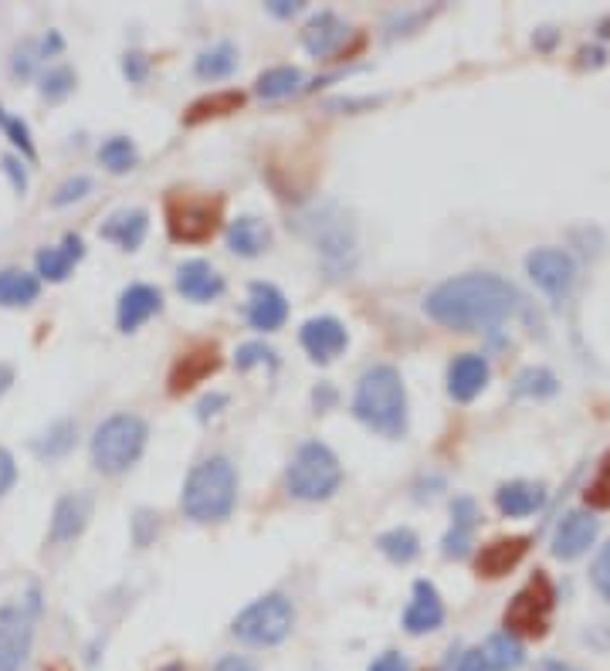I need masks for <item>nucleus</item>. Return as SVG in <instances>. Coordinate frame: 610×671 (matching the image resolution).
<instances>
[{
  "label": "nucleus",
  "mask_w": 610,
  "mask_h": 671,
  "mask_svg": "<svg viewBox=\"0 0 610 671\" xmlns=\"http://www.w3.org/2000/svg\"><path fill=\"white\" fill-rule=\"evenodd\" d=\"M518 305L515 285L499 274H462V279L441 282L424 302V313L448 329H488L505 322Z\"/></svg>",
  "instance_id": "1"
},
{
  "label": "nucleus",
  "mask_w": 610,
  "mask_h": 671,
  "mask_svg": "<svg viewBox=\"0 0 610 671\" xmlns=\"http://www.w3.org/2000/svg\"><path fill=\"white\" fill-rule=\"evenodd\" d=\"M353 414L383 438H401L407 431V393L396 366H370L353 393Z\"/></svg>",
  "instance_id": "2"
},
{
  "label": "nucleus",
  "mask_w": 610,
  "mask_h": 671,
  "mask_svg": "<svg viewBox=\"0 0 610 671\" xmlns=\"http://www.w3.org/2000/svg\"><path fill=\"white\" fill-rule=\"evenodd\" d=\"M237 502V472L231 465V457L213 454L204 457L200 465L183 481V496L180 505L194 523H224L234 512Z\"/></svg>",
  "instance_id": "3"
},
{
  "label": "nucleus",
  "mask_w": 610,
  "mask_h": 671,
  "mask_svg": "<svg viewBox=\"0 0 610 671\" xmlns=\"http://www.w3.org/2000/svg\"><path fill=\"white\" fill-rule=\"evenodd\" d=\"M149 438V427L143 417L136 414H112L109 420H102L91 435V465H96L102 475H122L130 472L139 454L146 448Z\"/></svg>",
  "instance_id": "4"
},
{
  "label": "nucleus",
  "mask_w": 610,
  "mask_h": 671,
  "mask_svg": "<svg viewBox=\"0 0 610 671\" xmlns=\"http://www.w3.org/2000/svg\"><path fill=\"white\" fill-rule=\"evenodd\" d=\"M289 492L302 502H326L335 496V488L343 485V465L322 441L298 444L292 465H289Z\"/></svg>",
  "instance_id": "5"
},
{
  "label": "nucleus",
  "mask_w": 610,
  "mask_h": 671,
  "mask_svg": "<svg viewBox=\"0 0 610 671\" xmlns=\"http://www.w3.org/2000/svg\"><path fill=\"white\" fill-rule=\"evenodd\" d=\"M295 627V607L285 594H268L258 597L255 603H248L234 618L231 631L237 640L252 648H274L292 634Z\"/></svg>",
  "instance_id": "6"
},
{
  "label": "nucleus",
  "mask_w": 610,
  "mask_h": 671,
  "mask_svg": "<svg viewBox=\"0 0 610 671\" xmlns=\"http://www.w3.org/2000/svg\"><path fill=\"white\" fill-rule=\"evenodd\" d=\"M41 614V594L30 587L27 597L0 607V671H24L35 645V624Z\"/></svg>",
  "instance_id": "7"
},
{
  "label": "nucleus",
  "mask_w": 610,
  "mask_h": 671,
  "mask_svg": "<svg viewBox=\"0 0 610 671\" xmlns=\"http://www.w3.org/2000/svg\"><path fill=\"white\" fill-rule=\"evenodd\" d=\"M221 210L224 200L221 197H204V194H191V191H173L167 197V231L173 241L183 244H200L207 241L221 224Z\"/></svg>",
  "instance_id": "8"
},
{
  "label": "nucleus",
  "mask_w": 610,
  "mask_h": 671,
  "mask_svg": "<svg viewBox=\"0 0 610 671\" xmlns=\"http://www.w3.org/2000/svg\"><path fill=\"white\" fill-rule=\"evenodd\" d=\"M553 607H557V587L542 570L518 590L509 607H505V631L512 637H542L553 621Z\"/></svg>",
  "instance_id": "9"
},
{
  "label": "nucleus",
  "mask_w": 610,
  "mask_h": 671,
  "mask_svg": "<svg viewBox=\"0 0 610 671\" xmlns=\"http://www.w3.org/2000/svg\"><path fill=\"white\" fill-rule=\"evenodd\" d=\"M221 370V353L213 343H197L187 353H180L170 370V393H187L204 383L210 374Z\"/></svg>",
  "instance_id": "10"
},
{
  "label": "nucleus",
  "mask_w": 610,
  "mask_h": 671,
  "mask_svg": "<svg viewBox=\"0 0 610 671\" xmlns=\"http://www.w3.org/2000/svg\"><path fill=\"white\" fill-rule=\"evenodd\" d=\"M526 268L533 274V282L549 292V295H566L573 279H576V265L566 252L560 248H539L526 258Z\"/></svg>",
  "instance_id": "11"
},
{
  "label": "nucleus",
  "mask_w": 610,
  "mask_h": 671,
  "mask_svg": "<svg viewBox=\"0 0 610 671\" xmlns=\"http://www.w3.org/2000/svg\"><path fill=\"white\" fill-rule=\"evenodd\" d=\"M298 340H302V350L309 353L316 363H329L346 350L350 335H346V326L335 316H316V319H309L302 326Z\"/></svg>",
  "instance_id": "12"
},
{
  "label": "nucleus",
  "mask_w": 610,
  "mask_h": 671,
  "mask_svg": "<svg viewBox=\"0 0 610 671\" xmlns=\"http://www.w3.org/2000/svg\"><path fill=\"white\" fill-rule=\"evenodd\" d=\"M91 518V496L85 492H72V496H61L54 502V512H51V526H48V539L54 546L61 542H72L85 533Z\"/></svg>",
  "instance_id": "13"
},
{
  "label": "nucleus",
  "mask_w": 610,
  "mask_h": 671,
  "mask_svg": "<svg viewBox=\"0 0 610 671\" xmlns=\"http://www.w3.org/2000/svg\"><path fill=\"white\" fill-rule=\"evenodd\" d=\"M444 624V603L435 584L427 580H417L414 584V597L404 610V631L407 634H431Z\"/></svg>",
  "instance_id": "14"
},
{
  "label": "nucleus",
  "mask_w": 610,
  "mask_h": 671,
  "mask_svg": "<svg viewBox=\"0 0 610 671\" xmlns=\"http://www.w3.org/2000/svg\"><path fill=\"white\" fill-rule=\"evenodd\" d=\"M526 549H529V536H499L492 542H485L478 549V557H475V570L488 580H496V576H505L509 570L518 566V560L526 557Z\"/></svg>",
  "instance_id": "15"
},
{
  "label": "nucleus",
  "mask_w": 610,
  "mask_h": 671,
  "mask_svg": "<svg viewBox=\"0 0 610 671\" xmlns=\"http://www.w3.org/2000/svg\"><path fill=\"white\" fill-rule=\"evenodd\" d=\"M163 309V295L152 285H130L119 295V309H115V326L122 332H136L143 322H149Z\"/></svg>",
  "instance_id": "16"
},
{
  "label": "nucleus",
  "mask_w": 610,
  "mask_h": 671,
  "mask_svg": "<svg viewBox=\"0 0 610 671\" xmlns=\"http://www.w3.org/2000/svg\"><path fill=\"white\" fill-rule=\"evenodd\" d=\"M597 518L590 512H570L563 515V523L557 526V536H553V553L560 560H576L584 557L587 549L594 546L597 539Z\"/></svg>",
  "instance_id": "17"
},
{
  "label": "nucleus",
  "mask_w": 610,
  "mask_h": 671,
  "mask_svg": "<svg viewBox=\"0 0 610 671\" xmlns=\"http://www.w3.org/2000/svg\"><path fill=\"white\" fill-rule=\"evenodd\" d=\"M285 319H289V298L268 282H255L252 292H248V322H252V329L274 332V329L285 326Z\"/></svg>",
  "instance_id": "18"
},
{
  "label": "nucleus",
  "mask_w": 610,
  "mask_h": 671,
  "mask_svg": "<svg viewBox=\"0 0 610 671\" xmlns=\"http://www.w3.org/2000/svg\"><path fill=\"white\" fill-rule=\"evenodd\" d=\"M176 292L191 302H213L224 292V279L210 261L194 258V261H183L176 268Z\"/></svg>",
  "instance_id": "19"
},
{
  "label": "nucleus",
  "mask_w": 610,
  "mask_h": 671,
  "mask_svg": "<svg viewBox=\"0 0 610 671\" xmlns=\"http://www.w3.org/2000/svg\"><path fill=\"white\" fill-rule=\"evenodd\" d=\"M488 383V363L478 353H462L448 366V393L457 404H468Z\"/></svg>",
  "instance_id": "20"
},
{
  "label": "nucleus",
  "mask_w": 610,
  "mask_h": 671,
  "mask_svg": "<svg viewBox=\"0 0 610 671\" xmlns=\"http://www.w3.org/2000/svg\"><path fill=\"white\" fill-rule=\"evenodd\" d=\"M346 35H350V27L340 14L319 11L309 24L302 27V48L309 51L313 58H326L346 41Z\"/></svg>",
  "instance_id": "21"
},
{
  "label": "nucleus",
  "mask_w": 610,
  "mask_h": 671,
  "mask_svg": "<svg viewBox=\"0 0 610 671\" xmlns=\"http://www.w3.org/2000/svg\"><path fill=\"white\" fill-rule=\"evenodd\" d=\"M82 255H85L82 237L78 234H65V241H61V244H51V248L38 252V258H35L38 279H45V282H65L69 274H72V268L82 261Z\"/></svg>",
  "instance_id": "22"
},
{
  "label": "nucleus",
  "mask_w": 610,
  "mask_h": 671,
  "mask_svg": "<svg viewBox=\"0 0 610 671\" xmlns=\"http://www.w3.org/2000/svg\"><path fill=\"white\" fill-rule=\"evenodd\" d=\"M475 526H478V509L468 496L454 499L451 502V529L444 533V557L448 560H462L468 549H472V539H475Z\"/></svg>",
  "instance_id": "23"
},
{
  "label": "nucleus",
  "mask_w": 610,
  "mask_h": 671,
  "mask_svg": "<svg viewBox=\"0 0 610 671\" xmlns=\"http://www.w3.org/2000/svg\"><path fill=\"white\" fill-rule=\"evenodd\" d=\"M146 231H149V213L133 207V210H115L112 218L99 228V237L112 241L122 252H136L146 241Z\"/></svg>",
  "instance_id": "24"
},
{
  "label": "nucleus",
  "mask_w": 610,
  "mask_h": 671,
  "mask_svg": "<svg viewBox=\"0 0 610 671\" xmlns=\"http://www.w3.org/2000/svg\"><path fill=\"white\" fill-rule=\"evenodd\" d=\"M271 244V228L258 218H252V213H241V218H234L228 224V248L241 258H258L268 252Z\"/></svg>",
  "instance_id": "25"
},
{
  "label": "nucleus",
  "mask_w": 610,
  "mask_h": 671,
  "mask_svg": "<svg viewBox=\"0 0 610 671\" xmlns=\"http://www.w3.org/2000/svg\"><path fill=\"white\" fill-rule=\"evenodd\" d=\"M542 502H546V488L539 481H509L496 492V505L509 518L533 515Z\"/></svg>",
  "instance_id": "26"
},
{
  "label": "nucleus",
  "mask_w": 610,
  "mask_h": 671,
  "mask_svg": "<svg viewBox=\"0 0 610 671\" xmlns=\"http://www.w3.org/2000/svg\"><path fill=\"white\" fill-rule=\"evenodd\" d=\"M78 441V424L72 417H61L54 424H48V431H41L35 441H30V451H35L41 462H58L65 457Z\"/></svg>",
  "instance_id": "27"
},
{
  "label": "nucleus",
  "mask_w": 610,
  "mask_h": 671,
  "mask_svg": "<svg viewBox=\"0 0 610 671\" xmlns=\"http://www.w3.org/2000/svg\"><path fill=\"white\" fill-rule=\"evenodd\" d=\"M41 295V279L21 268H4L0 271V305L4 309H24Z\"/></svg>",
  "instance_id": "28"
},
{
  "label": "nucleus",
  "mask_w": 610,
  "mask_h": 671,
  "mask_svg": "<svg viewBox=\"0 0 610 671\" xmlns=\"http://www.w3.org/2000/svg\"><path fill=\"white\" fill-rule=\"evenodd\" d=\"M478 655L485 661V671H515L518 664L526 661L523 645H518V637H512L509 631L488 637L485 648H478Z\"/></svg>",
  "instance_id": "29"
},
{
  "label": "nucleus",
  "mask_w": 610,
  "mask_h": 671,
  "mask_svg": "<svg viewBox=\"0 0 610 671\" xmlns=\"http://www.w3.org/2000/svg\"><path fill=\"white\" fill-rule=\"evenodd\" d=\"M237 69V48L231 41H218L210 45L207 51L197 54V65L194 72L207 82H218V78H228L231 72Z\"/></svg>",
  "instance_id": "30"
},
{
  "label": "nucleus",
  "mask_w": 610,
  "mask_h": 671,
  "mask_svg": "<svg viewBox=\"0 0 610 671\" xmlns=\"http://www.w3.org/2000/svg\"><path fill=\"white\" fill-rule=\"evenodd\" d=\"M241 106H244V96H241V91L224 88V91H213V96L197 99V102L187 109V115H183V122H187V126H197V122H204V119H218V115L237 112Z\"/></svg>",
  "instance_id": "31"
},
{
  "label": "nucleus",
  "mask_w": 610,
  "mask_h": 671,
  "mask_svg": "<svg viewBox=\"0 0 610 671\" xmlns=\"http://www.w3.org/2000/svg\"><path fill=\"white\" fill-rule=\"evenodd\" d=\"M377 546H380V553H383L390 563H411V560H417V553H420V539H417V533L407 529V526H393V529L380 533V536H377Z\"/></svg>",
  "instance_id": "32"
},
{
  "label": "nucleus",
  "mask_w": 610,
  "mask_h": 671,
  "mask_svg": "<svg viewBox=\"0 0 610 671\" xmlns=\"http://www.w3.org/2000/svg\"><path fill=\"white\" fill-rule=\"evenodd\" d=\"M298 85H302V72L292 65H279V69H268L265 75H258L255 91L261 99L274 102V99H289L292 91H298Z\"/></svg>",
  "instance_id": "33"
},
{
  "label": "nucleus",
  "mask_w": 610,
  "mask_h": 671,
  "mask_svg": "<svg viewBox=\"0 0 610 671\" xmlns=\"http://www.w3.org/2000/svg\"><path fill=\"white\" fill-rule=\"evenodd\" d=\"M139 160V152L133 146L130 136H109L102 146H99V163L109 170V173H130Z\"/></svg>",
  "instance_id": "34"
},
{
  "label": "nucleus",
  "mask_w": 610,
  "mask_h": 671,
  "mask_svg": "<svg viewBox=\"0 0 610 671\" xmlns=\"http://www.w3.org/2000/svg\"><path fill=\"white\" fill-rule=\"evenodd\" d=\"M38 91H41V99H48V102L69 99L72 91H75V72L69 65H51L48 72H41Z\"/></svg>",
  "instance_id": "35"
},
{
  "label": "nucleus",
  "mask_w": 610,
  "mask_h": 671,
  "mask_svg": "<svg viewBox=\"0 0 610 671\" xmlns=\"http://www.w3.org/2000/svg\"><path fill=\"white\" fill-rule=\"evenodd\" d=\"M0 130H4V136L21 149L24 160H38V149H35V139H30L27 122L21 115H11L4 106H0Z\"/></svg>",
  "instance_id": "36"
},
{
  "label": "nucleus",
  "mask_w": 610,
  "mask_h": 671,
  "mask_svg": "<svg viewBox=\"0 0 610 671\" xmlns=\"http://www.w3.org/2000/svg\"><path fill=\"white\" fill-rule=\"evenodd\" d=\"M557 393V377L542 370V366H536V370H526L518 374L515 380V396H549Z\"/></svg>",
  "instance_id": "37"
},
{
  "label": "nucleus",
  "mask_w": 610,
  "mask_h": 671,
  "mask_svg": "<svg viewBox=\"0 0 610 671\" xmlns=\"http://www.w3.org/2000/svg\"><path fill=\"white\" fill-rule=\"evenodd\" d=\"M41 61H45L41 41H21L11 54V72H14V78H30L38 72Z\"/></svg>",
  "instance_id": "38"
},
{
  "label": "nucleus",
  "mask_w": 610,
  "mask_h": 671,
  "mask_svg": "<svg viewBox=\"0 0 610 671\" xmlns=\"http://www.w3.org/2000/svg\"><path fill=\"white\" fill-rule=\"evenodd\" d=\"M584 499H587L590 509H610V451L603 454V462H600L594 481L587 485Z\"/></svg>",
  "instance_id": "39"
},
{
  "label": "nucleus",
  "mask_w": 610,
  "mask_h": 671,
  "mask_svg": "<svg viewBox=\"0 0 610 671\" xmlns=\"http://www.w3.org/2000/svg\"><path fill=\"white\" fill-rule=\"evenodd\" d=\"M85 194H91V176L78 173V176H69L65 183H61V187L54 191V197H51V204L54 207H69V204L82 200Z\"/></svg>",
  "instance_id": "40"
},
{
  "label": "nucleus",
  "mask_w": 610,
  "mask_h": 671,
  "mask_svg": "<svg viewBox=\"0 0 610 671\" xmlns=\"http://www.w3.org/2000/svg\"><path fill=\"white\" fill-rule=\"evenodd\" d=\"M234 363H237V370L244 374V370H252V366H261V363L274 366L279 359H274V350H271V346H265V343H244V346L237 350Z\"/></svg>",
  "instance_id": "41"
},
{
  "label": "nucleus",
  "mask_w": 610,
  "mask_h": 671,
  "mask_svg": "<svg viewBox=\"0 0 610 671\" xmlns=\"http://www.w3.org/2000/svg\"><path fill=\"white\" fill-rule=\"evenodd\" d=\"M594 587L610 600V542L600 549L597 560H594Z\"/></svg>",
  "instance_id": "42"
},
{
  "label": "nucleus",
  "mask_w": 610,
  "mask_h": 671,
  "mask_svg": "<svg viewBox=\"0 0 610 671\" xmlns=\"http://www.w3.org/2000/svg\"><path fill=\"white\" fill-rule=\"evenodd\" d=\"M14 485H17V462L8 448H0V499H4Z\"/></svg>",
  "instance_id": "43"
},
{
  "label": "nucleus",
  "mask_w": 610,
  "mask_h": 671,
  "mask_svg": "<svg viewBox=\"0 0 610 671\" xmlns=\"http://www.w3.org/2000/svg\"><path fill=\"white\" fill-rule=\"evenodd\" d=\"M122 75H126L130 82H146V75H149V58L139 54V51H130L126 58H122Z\"/></svg>",
  "instance_id": "44"
},
{
  "label": "nucleus",
  "mask_w": 610,
  "mask_h": 671,
  "mask_svg": "<svg viewBox=\"0 0 610 671\" xmlns=\"http://www.w3.org/2000/svg\"><path fill=\"white\" fill-rule=\"evenodd\" d=\"M0 170L8 173L11 187H14L17 194H24V191H27V173H24V163H21V157H14V152H8V157L0 160Z\"/></svg>",
  "instance_id": "45"
},
{
  "label": "nucleus",
  "mask_w": 610,
  "mask_h": 671,
  "mask_svg": "<svg viewBox=\"0 0 610 671\" xmlns=\"http://www.w3.org/2000/svg\"><path fill=\"white\" fill-rule=\"evenodd\" d=\"M366 671H411L407 668V661H404V655H396V651H383L370 668Z\"/></svg>",
  "instance_id": "46"
},
{
  "label": "nucleus",
  "mask_w": 610,
  "mask_h": 671,
  "mask_svg": "<svg viewBox=\"0 0 610 671\" xmlns=\"http://www.w3.org/2000/svg\"><path fill=\"white\" fill-rule=\"evenodd\" d=\"M213 671H258L252 658H244V655H224L218 664H213Z\"/></svg>",
  "instance_id": "47"
},
{
  "label": "nucleus",
  "mask_w": 610,
  "mask_h": 671,
  "mask_svg": "<svg viewBox=\"0 0 610 671\" xmlns=\"http://www.w3.org/2000/svg\"><path fill=\"white\" fill-rule=\"evenodd\" d=\"M265 8L274 17H295L302 11V0H271V4H265Z\"/></svg>",
  "instance_id": "48"
},
{
  "label": "nucleus",
  "mask_w": 610,
  "mask_h": 671,
  "mask_svg": "<svg viewBox=\"0 0 610 671\" xmlns=\"http://www.w3.org/2000/svg\"><path fill=\"white\" fill-rule=\"evenodd\" d=\"M228 404V396L224 393H210V396H204L200 401V417L207 420L210 414H218V407H224Z\"/></svg>",
  "instance_id": "49"
},
{
  "label": "nucleus",
  "mask_w": 610,
  "mask_h": 671,
  "mask_svg": "<svg viewBox=\"0 0 610 671\" xmlns=\"http://www.w3.org/2000/svg\"><path fill=\"white\" fill-rule=\"evenodd\" d=\"M457 671H485V661H481V655H478V651H468V655H462V664H457Z\"/></svg>",
  "instance_id": "50"
},
{
  "label": "nucleus",
  "mask_w": 610,
  "mask_h": 671,
  "mask_svg": "<svg viewBox=\"0 0 610 671\" xmlns=\"http://www.w3.org/2000/svg\"><path fill=\"white\" fill-rule=\"evenodd\" d=\"M11 383H14V370H11L8 363H0V396L11 390Z\"/></svg>",
  "instance_id": "51"
},
{
  "label": "nucleus",
  "mask_w": 610,
  "mask_h": 671,
  "mask_svg": "<svg viewBox=\"0 0 610 671\" xmlns=\"http://www.w3.org/2000/svg\"><path fill=\"white\" fill-rule=\"evenodd\" d=\"M539 671H580V668H573V664H566V661H542Z\"/></svg>",
  "instance_id": "52"
},
{
  "label": "nucleus",
  "mask_w": 610,
  "mask_h": 671,
  "mask_svg": "<svg viewBox=\"0 0 610 671\" xmlns=\"http://www.w3.org/2000/svg\"><path fill=\"white\" fill-rule=\"evenodd\" d=\"M600 35H610V17H607V21L600 24Z\"/></svg>",
  "instance_id": "53"
}]
</instances>
